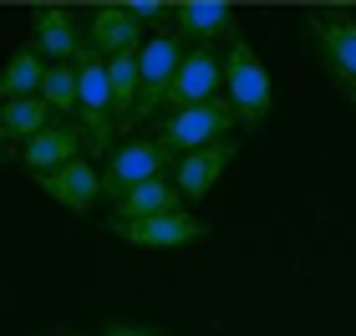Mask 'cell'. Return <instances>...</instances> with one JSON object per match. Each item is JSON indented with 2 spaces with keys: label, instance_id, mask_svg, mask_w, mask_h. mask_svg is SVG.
<instances>
[{
  "label": "cell",
  "instance_id": "cell-10",
  "mask_svg": "<svg viewBox=\"0 0 356 336\" xmlns=\"http://www.w3.org/2000/svg\"><path fill=\"white\" fill-rule=\"evenodd\" d=\"M234 153H239V143L234 138H219V143H209V148H199V153L178 158L168 179H173V189L184 199H209V194H214V184L224 179V168L234 163Z\"/></svg>",
  "mask_w": 356,
  "mask_h": 336
},
{
  "label": "cell",
  "instance_id": "cell-12",
  "mask_svg": "<svg viewBox=\"0 0 356 336\" xmlns=\"http://www.w3.org/2000/svg\"><path fill=\"white\" fill-rule=\"evenodd\" d=\"M138 36H143V26L127 15V6H92L87 10V51L97 61H107L118 51H143Z\"/></svg>",
  "mask_w": 356,
  "mask_h": 336
},
{
  "label": "cell",
  "instance_id": "cell-22",
  "mask_svg": "<svg viewBox=\"0 0 356 336\" xmlns=\"http://www.w3.org/2000/svg\"><path fill=\"white\" fill-rule=\"evenodd\" d=\"M61 336H76V331H61Z\"/></svg>",
  "mask_w": 356,
  "mask_h": 336
},
{
  "label": "cell",
  "instance_id": "cell-2",
  "mask_svg": "<svg viewBox=\"0 0 356 336\" xmlns=\"http://www.w3.org/2000/svg\"><path fill=\"white\" fill-rule=\"evenodd\" d=\"M234 127H239L234 107L224 97H214V102H199V107H184V112H163L158 127H153V143L168 158H188V153H199L219 138H234Z\"/></svg>",
  "mask_w": 356,
  "mask_h": 336
},
{
  "label": "cell",
  "instance_id": "cell-18",
  "mask_svg": "<svg viewBox=\"0 0 356 336\" xmlns=\"http://www.w3.org/2000/svg\"><path fill=\"white\" fill-rule=\"evenodd\" d=\"M41 102L56 112V118H72L76 102H82V72L76 67H51L41 82Z\"/></svg>",
  "mask_w": 356,
  "mask_h": 336
},
{
  "label": "cell",
  "instance_id": "cell-20",
  "mask_svg": "<svg viewBox=\"0 0 356 336\" xmlns=\"http://www.w3.org/2000/svg\"><path fill=\"white\" fill-rule=\"evenodd\" d=\"M102 336H158L153 326H143V321H107Z\"/></svg>",
  "mask_w": 356,
  "mask_h": 336
},
{
  "label": "cell",
  "instance_id": "cell-1",
  "mask_svg": "<svg viewBox=\"0 0 356 336\" xmlns=\"http://www.w3.org/2000/svg\"><path fill=\"white\" fill-rule=\"evenodd\" d=\"M224 102L234 107L239 127H250V133H260L270 122V107H275V87H270V72L260 51L239 36L229 41V56H224Z\"/></svg>",
  "mask_w": 356,
  "mask_h": 336
},
{
  "label": "cell",
  "instance_id": "cell-19",
  "mask_svg": "<svg viewBox=\"0 0 356 336\" xmlns=\"http://www.w3.org/2000/svg\"><path fill=\"white\" fill-rule=\"evenodd\" d=\"M127 15H133L138 26H153V21H168L173 6H163V0H127Z\"/></svg>",
  "mask_w": 356,
  "mask_h": 336
},
{
  "label": "cell",
  "instance_id": "cell-5",
  "mask_svg": "<svg viewBox=\"0 0 356 336\" xmlns=\"http://www.w3.org/2000/svg\"><path fill=\"white\" fill-rule=\"evenodd\" d=\"M76 72H82L76 122H82L87 153H112V148H118V107H112V92H107V67L87 51V61H82Z\"/></svg>",
  "mask_w": 356,
  "mask_h": 336
},
{
  "label": "cell",
  "instance_id": "cell-15",
  "mask_svg": "<svg viewBox=\"0 0 356 336\" xmlns=\"http://www.w3.org/2000/svg\"><path fill=\"white\" fill-rule=\"evenodd\" d=\"M184 209V194L173 189V179L163 173V179H148L138 189H127V194L112 204V219H153V214H173Z\"/></svg>",
  "mask_w": 356,
  "mask_h": 336
},
{
  "label": "cell",
  "instance_id": "cell-6",
  "mask_svg": "<svg viewBox=\"0 0 356 336\" xmlns=\"http://www.w3.org/2000/svg\"><path fill=\"white\" fill-rule=\"evenodd\" d=\"M31 46L56 67H82L87 61V31L72 6H31Z\"/></svg>",
  "mask_w": 356,
  "mask_h": 336
},
{
  "label": "cell",
  "instance_id": "cell-14",
  "mask_svg": "<svg viewBox=\"0 0 356 336\" xmlns=\"http://www.w3.org/2000/svg\"><path fill=\"white\" fill-rule=\"evenodd\" d=\"M82 143H87V138H82V127H72V122H51L46 133H36V138H31L26 148H21V163L41 179V173H56V168L76 163V158H82Z\"/></svg>",
  "mask_w": 356,
  "mask_h": 336
},
{
  "label": "cell",
  "instance_id": "cell-8",
  "mask_svg": "<svg viewBox=\"0 0 356 336\" xmlns=\"http://www.w3.org/2000/svg\"><path fill=\"white\" fill-rule=\"evenodd\" d=\"M107 230L138 250H184L209 234V224L193 219L188 209H173V214H153V219H107Z\"/></svg>",
  "mask_w": 356,
  "mask_h": 336
},
{
  "label": "cell",
  "instance_id": "cell-13",
  "mask_svg": "<svg viewBox=\"0 0 356 336\" xmlns=\"http://www.w3.org/2000/svg\"><path fill=\"white\" fill-rule=\"evenodd\" d=\"M173 21L199 46L239 41V15H234V6H224V0H184V6H173Z\"/></svg>",
  "mask_w": 356,
  "mask_h": 336
},
{
  "label": "cell",
  "instance_id": "cell-17",
  "mask_svg": "<svg viewBox=\"0 0 356 336\" xmlns=\"http://www.w3.org/2000/svg\"><path fill=\"white\" fill-rule=\"evenodd\" d=\"M56 112L46 107L41 97H15V102H0V127H6V138L15 143H31L36 133H46L51 127Z\"/></svg>",
  "mask_w": 356,
  "mask_h": 336
},
{
  "label": "cell",
  "instance_id": "cell-4",
  "mask_svg": "<svg viewBox=\"0 0 356 336\" xmlns=\"http://www.w3.org/2000/svg\"><path fill=\"white\" fill-rule=\"evenodd\" d=\"M184 41L173 36V31H163V36H153L148 46L138 51V112H133V133L143 122H153L158 112L168 107V87H173V77L178 67H184Z\"/></svg>",
  "mask_w": 356,
  "mask_h": 336
},
{
  "label": "cell",
  "instance_id": "cell-9",
  "mask_svg": "<svg viewBox=\"0 0 356 336\" xmlns=\"http://www.w3.org/2000/svg\"><path fill=\"white\" fill-rule=\"evenodd\" d=\"M224 87V56L214 46H193L178 67L173 87H168V112H184V107H199V102H214Z\"/></svg>",
  "mask_w": 356,
  "mask_h": 336
},
{
  "label": "cell",
  "instance_id": "cell-3",
  "mask_svg": "<svg viewBox=\"0 0 356 336\" xmlns=\"http://www.w3.org/2000/svg\"><path fill=\"white\" fill-rule=\"evenodd\" d=\"M305 31L321 56V67L331 72V82L356 102V10L346 6H311L305 10Z\"/></svg>",
  "mask_w": 356,
  "mask_h": 336
},
{
  "label": "cell",
  "instance_id": "cell-16",
  "mask_svg": "<svg viewBox=\"0 0 356 336\" xmlns=\"http://www.w3.org/2000/svg\"><path fill=\"white\" fill-rule=\"evenodd\" d=\"M46 56L36 51V46H15L10 61L0 67V102H15V97H41V82H46Z\"/></svg>",
  "mask_w": 356,
  "mask_h": 336
},
{
  "label": "cell",
  "instance_id": "cell-11",
  "mask_svg": "<svg viewBox=\"0 0 356 336\" xmlns=\"http://www.w3.org/2000/svg\"><path fill=\"white\" fill-rule=\"evenodd\" d=\"M36 189L51 204H61V209H72V214H87L97 199H102V173H97L87 158H76V163L67 168H56V173H41Z\"/></svg>",
  "mask_w": 356,
  "mask_h": 336
},
{
  "label": "cell",
  "instance_id": "cell-7",
  "mask_svg": "<svg viewBox=\"0 0 356 336\" xmlns=\"http://www.w3.org/2000/svg\"><path fill=\"white\" fill-rule=\"evenodd\" d=\"M163 173H168V153L158 148L153 138H127V143H118V148L107 153V163H102V199L118 204L127 189H138L148 179H163Z\"/></svg>",
  "mask_w": 356,
  "mask_h": 336
},
{
  "label": "cell",
  "instance_id": "cell-21",
  "mask_svg": "<svg viewBox=\"0 0 356 336\" xmlns=\"http://www.w3.org/2000/svg\"><path fill=\"white\" fill-rule=\"evenodd\" d=\"M0 163H6V127H0Z\"/></svg>",
  "mask_w": 356,
  "mask_h": 336
}]
</instances>
